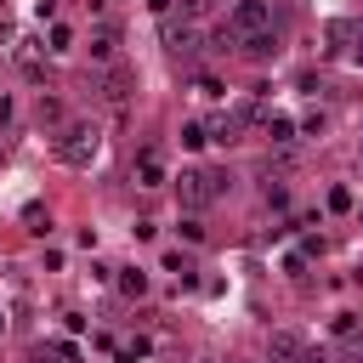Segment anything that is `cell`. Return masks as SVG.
<instances>
[{"instance_id": "22", "label": "cell", "mask_w": 363, "mask_h": 363, "mask_svg": "<svg viewBox=\"0 0 363 363\" xmlns=\"http://www.w3.org/2000/svg\"><path fill=\"white\" fill-rule=\"evenodd\" d=\"M301 363H329V352H323V346H318V352L306 346V352H301Z\"/></svg>"}, {"instance_id": "15", "label": "cell", "mask_w": 363, "mask_h": 363, "mask_svg": "<svg viewBox=\"0 0 363 363\" xmlns=\"http://www.w3.org/2000/svg\"><path fill=\"white\" fill-rule=\"evenodd\" d=\"M34 363H79V352H74L68 340H51V346H40V352H34Z\"/></svg>"}, {"instance_id": "7", "label": "cell", "mask_w": 363, "mask_h": 363, "mask_svg": "<svg viewBox=\"0 0 363 363\" xmlns=\"http://www.w3.org/2000/svg\"><path fill=\"white\" fill-rule=\"evenodd\" d=\"M85 51H91V62H119V28L113 23H96Z\"/></svg>"}, {"instance_id": "4", "label": "cell", "mask_w": 363, "mask_h": 363, "mask_svg": "<svg viewBox=\"0 0 363 363\" xmlns=\"http://www.w3.org/2000/svg\"><path fill=\"white\" fill-rule=\"evenodd\" d=\"M272 23V11H267V0H233V11H227V28L244 40V34H255V28H267Z\"/></svg>"}, {"instance_id": "1", "label": "cell", "mask_w": 363, "mask_h": 363, "mask_svg": "<svg viewBox=\"0 0 363 363\" xmlns=\"http://www.w3.org/2000/svg\"><path fill=\"white\" fill-rule=\"evenodd\" d=\"M51 147H57V159H62L68 170H91V159H96V147H102V130H96V119H68Z\"/></svg>"}, {"instance_id": "18", "label": "cell", "mask_w": 363, "mask_h": 363, "mask_svg": "<svg viewBox=\"0 0 363 363\" xmlns=\"http://www.w3.org/2000/svg\"><path fill=\"white\" fill-rule=\"evenodd\" d=\"M204 142H210L204 125H182V147H204Z\"/></svg>"}, {"instance_id": "19", "label": "cell", "mask_w": 363, "mask_h": 363, "mask_svg": "<svg viewBox=\"0 0 363 363\" xmlns=\"http://www.w3.org/2000/svg\"><path fill=\"white\" fill-rule=\"evenodd\" d=\"M176 11H182V23H193V17L210 11V0H176Z\"/></svg>"}, {"instance_id": "21", "label": "cell", "mask_w": 363, "mask_h": 363, "mask_svg": "<svg viewBox=\"0 0 363 363\" xmlns=\"http://www.w3.org/2000/svg\"><path fill=\"white\" fill-rule=\"evenodd\" d=\"M329 363H363V346H352V352H329Z\"/></svg>"}, {"instance_id": "20", "label": "cell", "mask_w": 363, "mask_h": 363, "mask_svg": "<svg viewBox=\"0 0 363 363\" xmlns=\"http://www.w3.org/2000/svg\"><path fill=\"white\" fill-rule=\"evenodd\" d=\"M23 221H28V233H45V227H51V221H45V210H40V204H28V210H23Z\"/></svg>"}, {"instance_id": "10", "label": "cell", "mask_w": 363, "mask_h": 363, "mask_svg": "<svg viewBox=\"0 0 363 363\" xmlns=\"http://www.w3.org/2000/svg\"><path fill=\"white\" fill-rule=\"evenodd\" d=\"M357 28H363V23H352V17H329V28H323V40H329V51H352V40H357Z\"/></svg>"}, {"instance_id": "9", "label": "cell", "mask_w": 363, "mask_h": 363, "mask_svg": "<svg viewBox=\"0 0 363 363\" xmlns=\"http://www.w3.org/2000/svg\"><path fill=\"white\" fill-rule=\"evenodd\" d=\"M238 51H244V57H255V62H267V57H278V34H272V28H255V34H244V40H238Z\"/></svg>"}, {"instance_id": "26", "label": "cell", "mask_w": 363, "mask_h": 363, "mask_svg": "<svg viewBox=\"0 0 363 363\" xmlns=\"http://www.w3.org/2000/svg\"><path fill=\"white\" fill-rule=\"evenodd\" d=\"M0 335H6V312H0Z\"/></svg>"}, {"instance_id": "3", "label": "cell", "mask_w": 363, "mask_h": 363, "mask_svg": "<svg viewBox=\"0 0 363 363\" xmlns=\"http://www.w3.org/2000/svg\"><path fill=\"white\" fill-rule=\"evenodd\" d=\"M164 51H170L176 62H193V57L204 51V34H199L193 23H176V17H164Z\"/></svg>"}, {"instance_id": "16", "label": "cell", "mask_w": 363, "mask_h": 363, "mask_svg": "<svg viewBox=\"0 0 363 363\" xmlns=\"http://www.w3.org/2000/svg\"><path fill=\"white\" fill-rule=\"evenodd\" d=\"M74 45V28L68 23H51V34H45V51H68Z\"/></svg>"}, {"instance_id": "25", "label": "cell", "mask_w": 363, "mask_h": 363, "mask_svg": "<svg viewBox=\"0 0 363 363\" xmlns=\"http://www.w3.org/2000/svg\"><path fill=\"white\" fill-rule=\"evenodd\" d=\"M233 363H267V357H233Z\"/></svg>"}, {"instance_id": "12", "label": "cell", "mask_w": 363, "mask_h": 363, "mask_svg": "<svg viewBox=\"0 0 363 363\" xmlns=\"http://www.w3.org/2000/svg\"><path fill=\"white\" fill-rule=\"evenodd\" d=\"M113 289H119L125 301H142V295H147V272H142V267H119V272H113Z\"/></svg>"}, {"instance_id": "27", "label": "cell", "mask_w": 363, "mask_h": 363, "mask_svg": "<svg viewBox=\"0 0 363 363\" xmlns=\"http://www.w3.org/2000/svg\"><path fill=\"white\" fill-rule=\"evenodd\" d=\"M199 363H216V357H199Z\"/></svg>"}, {"instance_id": "14", "label": "cell", "mask_w": 363, "mask_h": 363, "mask_svg": "<svg viewBox=\"0 0 363 363\" xmlns=\"http://www.w3.org/2000/svg\"><path fill=\"white\" fill-rule=\"evenodd\" d=\"M34 119H40L45 130H62V125H68V119H62V102H57V96H40V108H34Z\"/></svg>"}, {"instance_id": "23", "label": "cell", "mask_w": 363, "mask_h": 363, "mask_svg": "<svg viewBox=\"0 0 363 363\" xmlns=\"http://www.w3.org/2000/svg\"><path fill=\"white\" fill-rule=\"evenodd\" d=\"M142 6H147V11H159V17H164V11H170V6H176V0H142Z\"/></svg>"}, {"instance_id": "2", "label": "cell", "mask_w": 363, "mask_h": 363, "mask_svg": "<svg viewBox=\"0 0 363 363\" xmlns=\"http://www.w3.org/2000/svg\"><path fill=\"white\" fill-rule=\"evenodd\" d=\"M227 187H233V176H227V170H210V164H187V170L176 176V193H182V204H187V210L216 204Z\"/></svg>"}, {"instance_id": "5", "label": "cell", "mask_w": 363, "mask_h": 363, "mask_svg": "<svg viewBox=\"0 0 363 363\" xmlns=\"http://www.w3.org/2000/svg\"><path fill=\"white\" fill-rule=\"evenodd\" d=\"M130 91H136V68H125V62H108V79H102V102L125 108V102H130Z\"/></svg>"}, {"instance_id": "24", "label": "cell", "mask_w": 363, "mask_h": 363, "mask_svg": "<svg viewBox=\"0 0 363 363\" xmlns=\"http://www.w3.org/2000/svg\"><path fill=\"white\" fill-rule=\"evenodd\" d=\"M352 62H363V28H357V40H352V51H346Z\"/></svg>"}, {"instance_id": "8", "label": "cell", "mask_w": 363, "mask_h": 363, "mask_svg": "<svg viewBox=\"0 0 363 363\" xmlns=\"http://www.w3.org/2000/svg\"><path fill=\"white\" fill-rule=\"evenodd\" d=\"M40 51H45V40H34V34H23V40H11V62L28 74V79H40L45 68H40Z\"/></svg>"}, {"instance_id": "11", "label": "cell", "mask_w": 363, "mask_h": 363, "mask_svg": "<svg viewBox=\"0 0 363 363\" xmlns=\"http://www.w3.org/2000/svg\"><path fill=\"white\" fill-rule=\"evenodd\" d=\"M136 187H164V159L147 147V153H136Z\"/></svg>"}, {"instance_id": "13", "label": "cell", "mask_w": 363, "mask_h": 363, "mask_svg": "<svg viewBox=\"0 0 363 363\" xmlns=\"http://www.w3.org/2000/svg\"><path fill=\"white\" fill-rule=\"evenodd\" d=\"M261 125H267V136H272L278 147H289V142H295V119H289V113H267Z\"/></svg>"}, {"instance_id": "17", "label": "cell", "mask_w": 363, "mask_h": 363, "mask_svg": "<svg viewBox=\"0 0 363 363\" xmlns=\"http://www.w3.org/2000/svg\"><path fill=\"white\" fill-rule=\"evenodd\" d=\"M210 51H238V34H233V28H227V23H221V28H216V34H210Z\"/></svg>"}, {"instance_id": "6", "label": "cell", "mask_w": 363, "mask_h": 363, "mask_svg": "<svg viewBox=\"0 0 363 363\" xmlns=\"http://www.w3.org/2000/svg\"><path fill=\"white\" fill-rule=\"evenodd\" d=\"M301 352H306V340H301L295 329H272V340H267V363H301Z\"/></svg>"}]
</instances>
